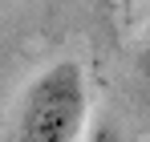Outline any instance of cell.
Returning <instances> with one entry per match:
<instances>
[{"mask_svg":"<svg viewBox=\"0 0 150 142\" xmlns=\"http://www.w3.org/2000/svg\"><path fill=\"white\" fill-rule=\"evenodd\" d=\"M89 114V89L77 61H57L21 97V142H77Z\"/></svg>","mask_w":150,"mask_h":142,"instance_id":"cell-1","label":"cell"},{"mask_svg":"<svg viewBox=\"0 0 150 142\" xmlns=\"http://www.w3.org/2000/svg\"><path fill=\"white\" fill-rule=\"evenodd\" d=\"M146 69H150V61H146Z\"/></svg>","mask_w":150,"mask_h":142,"instance_id":"cell-2","label":"cell"}]
</instances>
